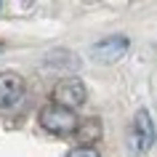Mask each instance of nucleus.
I'll use <instances>...</instances> for the list:
<instances>
[{"label":"nucleus","mask_w":157,"mask_h":157,"mask_svg":"<svg viewBox=\"0 0 157 157\" xmlns=\"http://www.w3.org/2000/svg\"><path fill=\"white\" fill-rule=\"evenodd\" d=\"M40 125L53 136H72L77 131L80 120H77V115L72 109L59 107V104H45L40 109Z\"/></svg>","instance_id":"1"},{"label":"nucleus","mask_w":157,"mask_h":157,"mask_svg":"<svg viewBox=\"0 0 157 157\" xmlns=\"http://www.w3.org/2000/svg\"><path fill=\"white\" fill-rule=\"evenodd\" d=\"M152 144H155V123L147 109H139L131 125V149L136 155H144L152 149Z\"/></svg>","instance_id":"2"},{"label":"nucleus","mask_w":157,"mask_h":157,"mask_svg":"<svg viewBox=\"0 0 157 157\" xmlns=\"http://www.w3.org/2000/svg\"><path fill=\"white\" fill-rule=\"evenodd\" d=\"M85 99H88V91H85L80 77H67L61 83H56V88H53V104L67 107L72 112H75V107H83Z\"/></svg>","instance_id":"3"},{"label":"nucleus","mask_w":157,"mask_h":157,"mask_svg":"<svg viewBox=\"0 0 157 157\" xmlns=\"http://www.w3.org/2000/svg\"><path fill=\"white\" fill-rule=\"evenodd\" d=\"M131 48V40L125 37V35H109L104 40H99L96 45L91 48V56L101 64H112L117 61L120 56H125V51Z\"/></svg>","instance_id":"4"},{"label":"nucleus","mask_w":157,"mask_h":157,"mask_svg":"<svg viewBox=\"0 0 157 157\" xmlns=\"http://www.w3.org/2000/svg\"><path fill=\"white\" fill-rule=\"evenodd\" d=\"M24 99V80L16 72H0V109H13Z\"/></svg>","instance_id":"5"},{"label":"nucleus","mask_w":157,"mask_h":157,"mask_svg":"<svg viewBox=\"0 0 157 157\" xmlns=\"http://www.w3.org/2000/svg\"><path fill=\"white\" fill-rule=\"evenodd\" d=\"M75 139L80 141V147H91L93 141L101 139V120L99 117H88L83 123L77 125V131H75Z\"/></svg>","instance_id":"6"},{"label":"nucleus","mask_w":157,"mask_h":157,"mask_svg":"<svg viewBox=\"0 0 157 157\" xmlns=\"http://www.w3.org/2000/svg\"><path fill=\"white\" fill-rule=\"evenodd\" d=\"M67 157H101V155H99L93 147H75Z\"/></svg>","instance_id":"7"},{"label":"nucleus","mask_w":157,"mask_h":157,"mask_svg":"<svg viewBox=\"0 0 157 157\" xmlns=\"http://www.w3.org/2000/svg\"><path fill=\"white\" fill-rule=\"evenodd\" d=\"M0 51H3V43H0Z\"/></svg>","instance_id":"8"}]
</instances>
